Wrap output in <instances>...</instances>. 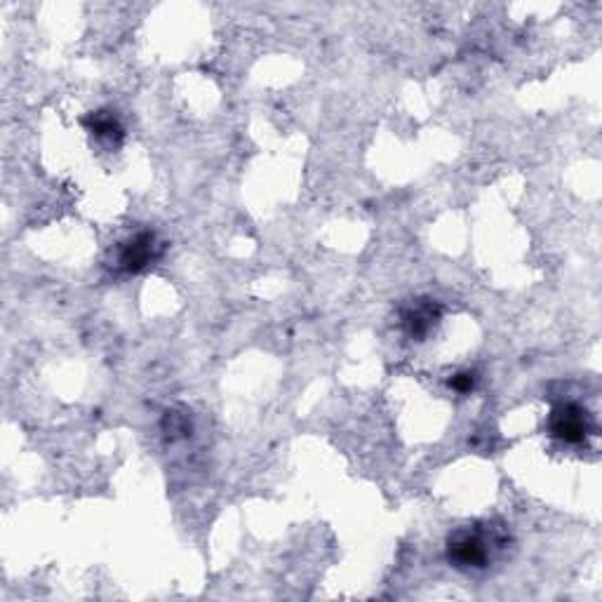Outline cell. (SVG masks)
Returning a JSON list of instances; mask_svg holds the SVG:
<instances>
[{
  "label": "cell",
  "mask_w": 602,
  "mask_h": 602,
  "mask_svg": "<svg viewBox=\"0 0 602 602\" xmlns=\"http://www.w3.org/2000/svg\"><path fill=\"white\" fill-rule=\"evenodd\" d=\"M508 546V532L499 523H476L459 527L447 539V560L461 572L485 570Z\"/></svg>",
  "instance_id": "6da1fadb"
},
{
  "label": "cell",
  "mask_w": 602,
  "mask_h": 602,
  "mask_svg": "<svg viewBox=\"0 0 602 602\" xmlns=\"http://www.w3.org/2000/svg\"><path fill=\"white\" fill-rule=\"evenodd\" d=\"M551 436L563 440V443L579 445L584 443L588 433L593 431V419L584 407L577 403H563L553 407L551 419H548Z\"/></svg>",
  "instance_id": "7a4b0ae2"
},
{
  "label": "cell",
  "mask_w": 602,
  "mask_h": 602,
  "mask_svg": "<svg viewBox=\"0 0 602 602\" xmlns=\"http://www.w3.org/2000/svg\"><path fill=\"white\" fill-rule=\"evenodd\" d=\"M160 254L156 233L139 231L118 252V269L125 273H142L156 262Z\"/></svg>",
  "instance_id": "3957f363"
},
{
  "label": "cell",
  "mask_w": 602,
  "mask_h": 602,
  "mask_svg": "<svg viewBox=\"0 0 602 602\" xmlns=\"http://www.w3.org/2000/svg\"><path fill=\"white\" fill-rule=\"evenodd\" d=\"M440 316H443V309H440L436 301L417 299L407 309H403V327L412 339L421 341L438 325Z\"/></svg>",
  "instance_id": "277c9868"
},
{
  "label": "cell",
  "mask_w": 602,
  "mask_h": 602,
  "mask_svg": "<svg viewBox=\"0 0 602 602\" xmlns=\"http://www.w3.org/2000/svg\"><path fill=\"white\" fill-rule=\"evenodd\" d=\"M85 125L90 127V132L97 139H106V142H111V144L118 142V139L123 137V127H120L118 118L109 111L92 113V116L85 120Z\"/></svg>",
  "instance_id": "5b68a950"
},
{
  "label": "cell",
  "mask_w": 602,
  "mask_h": 602,
  "mask_svg": "<svg viewBox=\"0 0 602 602\" xmlns=\"http://www.w3.org/2000/svg\"><path fill=\"white\" fill-rule=\"evenodd\" d=\"M450 386L459 393H468V391H473V386H476V377H473V372H459V374H454Z\"/></svg>",
  "instance_id": "8992f818"
}]
</instances>
